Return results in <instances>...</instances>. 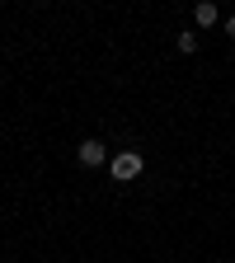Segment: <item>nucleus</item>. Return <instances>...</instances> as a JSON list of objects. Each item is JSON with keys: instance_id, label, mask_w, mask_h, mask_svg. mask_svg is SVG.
<instances>
[{"instance_id": "obj_3", "label": "nucleus", "mask_w": 235, "mask_h": 263, "mask_svg": "<svg viewBox=\"0 0 235 263\" xmlns=\"http://www.w3.org/2000/svg\"><path fill=\"white\" fill-rule=\"evenodd\" d=\"M193 19H197V24H203V28H212V24L221 19V14H216V5H212V0H207V5H197V10H193Z\"/></svg>"}, {"instance_id": "obj_5", "label": "nucleus", "mask_w": 235, "mask_h": 263, "mask_svg": "<svg viewBox=\"0 0 235 263\" xmlns=\"http://www.w3.org/2000/svg\"><path fill=\"white\" fill-rule=\"evenodd\" d=\"M226 33H230V38H235V14H230V19H226Z\"/></svg>"}, {"instance_id": "obj_4", "label": "nucleus", "mask_w": 235, "mask_h": 263, "mask_svg": "<svg viewBox=\"0 0 235 263\" xmlns=\"http://www.w3.org/2000/svg\"><path fill=\"white\" fill-rule=\"evenodd\" d=\"M197 47V33H179V52H193Z\"/></svg>"}, {"instance_id": "obj_2", "label": "nucleus", "mask_w": 235, "mask_h": 263, "mask_svg": "<svg viewBox=\"0 0 235 263\" xmlns=\"http://www.w3.org/2000/svg\"><path fill=\"white\" fill-rule=\"evenodd\" d=\"M76 160L94 170V164H104V160H109V151H104V141H80V146H76Z\"/></svg>"}, {"instance_id": "obj_1", "label": "nucleus", "mask_w": 235, "mask_h": 263, "mask_svg": "<svg viewBox=\"0 0 235 263\" xmlns=\"http://www.w3.org/2000/svg\"><path fill=\"white\" fill-rule=\"evenodd\" d=\"M109 170H113V179H118V183H132V179H141L146 160H141L137 151H118V155L109 160Z\"/></svg>"}]
</instances>
